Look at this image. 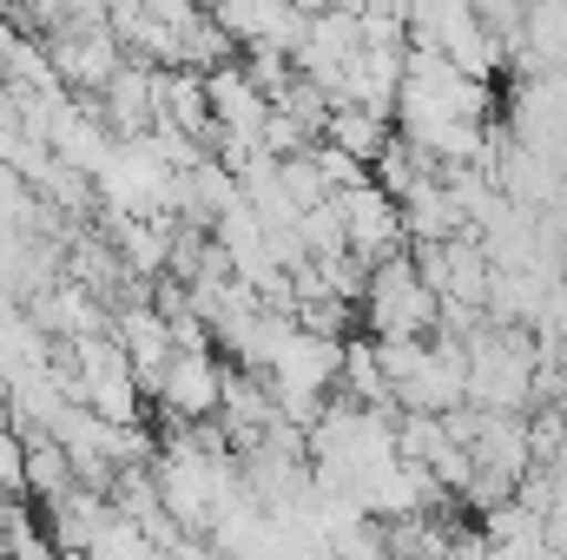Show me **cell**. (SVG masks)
Here are the masks:
<instances>
[{
  "mask_svg": "<svg viewBox=\"0 0 567 560\" xmlns=\"http://www.w3.org/2000/svg\"><path fill=\"white\" fill-rule=\"evenodd\" d=\"M330 198H337V218H343V251H350V258L383 265V258L403 245L396 198H390V191H377L370 178H357V185H343V191H330Z\"/></svg>",
  "mask_w": 567,
  "mask_h": 560,
  "instance_id": "6da1fadb",
  "label": "cell"
},
{
  "mask_svg": "<svg viewBox=\"0 0 567 560\" xmlns=\"http://www.w3.org/2000/svg\"><path fill=\"white\" fill-rule=\"evenodd\" d=\"M218 390H225V370L212 363V350L205 343H192V350H172V363H165V376H158V403H165V416L178 422H205L218 409Z\"/></svg>",
  "mask_w": 567,
  "mask_h": 560,
  "instance_id": "7a4b0ae2",
  "label": "cell"
},
{
  "mask_svg": "<svg viewBox=\"0 0 567 560\" xmlns=\"http://www.w3.org/2000/svg\"><path fill=\"white\" fill-rule=\"evenodd\" d=\"M20 495H27V442L20 428L0 422V501H20Z\"/></svg>",
  "mask_w": 567,
  "mask_h": 560,
  "instance_id": "3957f363",
  "label": "cell"
}]
</instances>
